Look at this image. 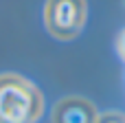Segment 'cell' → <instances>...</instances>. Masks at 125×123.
Segmentation results:
<instances>
[{
  "instance_id": "1",
  "label": "cell",
  "mask_w": 125,
  "mask_h": 123,
  "mask_svg": "<svg viewBox=\"0 0 125 123\" xmlns=\"http://www.w3.org/2000/svg\"><path fill=\"white\" fill-rule=\"evenodd\" d=\"M44 114L40 88L22 75H0V123H37Z\"/></svg>"
},
{
  "instance_id": "2",
  "label": "cell",
  "mask_w": 125,
  "mask_h": 123,
  "mask_svg": "<svg viewBox=\"0 0 125 123\" xmlns=\"http://www.w3.org/2000/svg\"><path fill=\"white\" fill-rule=\"evenodd\" d=\"M86 20H88L86 0H46L44 4L46 31L59 42L75 40L83 31Z\"/></svg>"
},
{
  "instance_id": "3",
  "label": "cell",
  "mask_w": 125,
  "mask_h": 123,
  "mask_svg": "<svg viewBox=\"0 0 125 123\" xmlns=\"http://www.w3.org/2000/svg\"><path fill=\"white\" fill-rule=\"evenodd\" d=\"M97 117L99 112L92 101L79 95H70L53 106L51 123H97Z\"/></svg>"
},
{
  "instance_id": "4",
  "label": "cell",
  "mask_w": 125,
  "mask_h": 123,
  "mask_svg": "<svg viewBox=\"0 0 125 123\" xmlns=\"http://www.w3.org/2000/svg\"><path fill=\"white\" fill-rule=\"evenodd\" d=\"M97 123H125V114L123 112H116V110L103 112V114L97 117Z\"/></svg>"
}]
</instances>
